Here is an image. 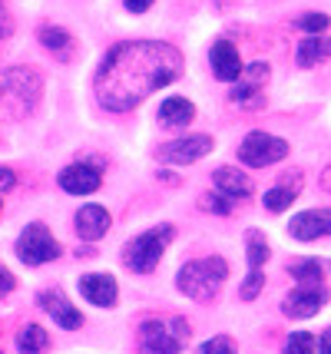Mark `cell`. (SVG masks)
I'll list each match as a JSON object with an SVG mask.
<instances>
[{
  "label": "cell",
  "mask_w": 331,
  "mask_h": 354,
  "mask_svg": "<svg viewBox=\"0 0 331 354\" xmlns=\"http://www.w3.org/2000/svg\"><path fill=\"white\" fill-rule=\"evenodd\" d=\"M205 153H212V136H186V139H176V142L159 146V159H162V162H173V166L196 162V159H202Z\"/></svg>",
  "instance_id": "ba28073f"
},
{
  "label": "cell",
  "mask_w": 331,
  "mask_h": 354,
  "mask_svg": "<svg viewBox=\"0 0 331 354\" xmlns=\"http://www.w3.org/2000/svg\"><path fill=\"white\" fill-rule=\"evenodd\" d=\"M299 27L305 33H321L325 27H328V14H305L299 20Z\"/></svg>",
  "instance_id": "83f0119b"
},
{
  "label": "cell",
  "mask_w": 331,
  "mask_h": 354,
  "mask_svg": "<svg viewBox=\"0 0 331 354\" xmlns=\"http://www.w3.org/2000/svg\"><path fill=\"white\" fill-rule=\"evenodd\" d=\"M325 288L321 285H301V288H295L292 295H285L282 301V311L288 315V318H312L321 305H325Z\"/></svg>",
  "instance_id": "30bf717a"
},
{
  "label": "cell",
  "mask_w": 331,
  "mask_h": 354,
  "mask_svg": "<svg viewBox=\"0 0 331 354\" xmlns=\"http://www.w3.org/2000/svg\"><path fill=\"white\" fill-rule=\"evenodd\" d=\"M79 295L93 301L96 308H113L116 305V278L113 275H83L79 278Z\"/></svg>",
  "instance_id": "9a60e30c"
},
{
  "label": "cell",
  "mask_w": 331,
  "mask_h": 354,
  "mask_svg": "<svg viewBox=\"0 0 331 354\" xmlns=\"http://www.w3.org/2000/svg\"><path fill=\"white\" fill-rule=\"evenodd\" d=\"M321 189H325V192H331V166L321 172Z\"/></svg>",
  "instance_id": "836d02e7"
},
{
  "label": "cell",
  "mask_w": 331,
  "mask_h": 354,
  "mask_svg": "<svg viewBox=\"0 0 331 354\" xmlns=\"http://www.w3.org/2000/svg\"><path fill=\"white\" fill-rule=\"evenodd\" d=\"M209 60H212V73H216L222 83H236V80H242V60H238V50L229 44V40L212 44Z\"/></svg>",
  "instance_id": "4fadbf2b"
},
{
  "label": "cell",
  "mask_w": 331,
  "mask_h": 354,
  "mask_svg": "<svg viewBox=\"0 0 331 354\" xmlns=\"http://www.w3.org/2000/svg\"><path fill=\"white\" fill-rule=\"evenodd\" d=\"M17 348H20V354H47L50 335L40 324H27V328H20V335H17Z\"/></svg>",
  "instance_id": "44dd1931"
},
{
  "label": "cell",
  "mask_w": 331,
  "mask_h": 354,
  "mask_svg": "<svg viewBox=\"0 0 331 354\" xmlns=\"http://www.w3.org/2000/svg\"><path fill=\"white\" fill-rule=\"evenodd\" d=\"M225 278H229L225 259L212 255V259H196V262L182 265L179 275H176V285H179V292L196 298V301H209V298L219 295V288L225 285Z\"/></svg>",
  "instance_id": "3957f363"
},
{
  "label": "cell",
  "mask_w": 331,
  "mask_h": 354,
  "mask_svg": "<svg viewBox=\"0 0 331 354\" xmlns=\"http://www.w3.org/2000/svg\"><path fill=\"white\" fill-rule=\"evenodd\" d=\"M262 285H265V275L262 272H249L245 275V281H242V301H252V298H258V292H262Z\"/></svg>",
  "instance_id": "d4e9b609"
},
{
  "label": "cell",
  "mask_w": 331,
  "mask_h": 354,
  "mask_svg": "<svg viewBox=\"0 0 331 354\" xmlns=\"http://www.w3.org/2000/svg\"><path fill=\"white\" fill-rule=\"evenodd\" d=\"M318 354H331V328L321 335V341H318Z\"/></svg>",
  "instance_id": "d6a6232c"
},
{
  "label": "cell",
  "mask_w": 331,
  "mask_h": 354,
  "mask_svg": "<svg viewBox=\"0 0 331 354\" xmlns=\"http://www.w3.org/2000/svg\"><path fill=\"white\" fill-rule=\"evenodd\" d=\"M44 90V80L33 66H14L0 73V120L30 116Z\"/></svg>",
  "instance_id": "7a4b0ae2"
},
{
  "label": "cell",
  "mask_w": 331,
  "mask_h": 354,
  "mask_svg": "<svg viewBox=\"0 0 331 354\" xmlns=\"http://www.w3.org/2000/svg\"><path fill=\"white\" fill-rule=\"evenodd\" d=\"M110 225H113L110 212H106L103 205H96V202L83 205V209L77 212V232H79V239H86V242L103 239V235L110 232Z\"/></svg>",
  "instance_id": "5bb4252c"
},
{
  "label": "cell",
  "mask_w": 331,
  "mask_h": 354,
  "mask_svg": "<svg viewBox=\"0 0 331 354\" xmlns=\"http://www.w3.org/2000/svg\"><path fill=\"white\" fill-rule=\"evenodd\" d=\"M245 255H249V272H262V265L268 262V242L255 229L245 239Z\"/></svg>",
  "instance_id": "7402d4cb"
},
{
  "label": "cell",
  "mask_w": 331,
  "mask_h": 354,
  "mask_svg": "<svg viewBox=\"0 0 331 354\" xmlns=\"http://www.w3.org/2000/svg\"><path fill=\"white\" fill-rule=\"evenodd\" d=\"M288 232H292L299 242L325 239V235H331V209H308V212H299V216L292 218Z\"/></svg>",
  "instance_id": "9c48e42d"
},
{
  "label": "cell",
  "mask_w": 331,
  "mask_h": 354,
  "mask_svg": "<svg viewBox=\"0 0 331 354\" xmlns=\"http://www.w3.org/2000/svg\"><path fill=\"white\" fill-rule=\"evenodd\" d=\"M315 348H318V341L308 331H295V335H288V341H285V354H315Z\"/></svg>",
  "instance_id": "cb8c5ba5"
},
{
  "label": "cell",
  "mask_w": 331,
  "mask_h": 354,
  "mask_svg": "<svg viewBox=\"0 0 331 354\" xmlns=\"http://www.w3.org/2000/svg\"><path fill=\"white\" fill-rule=\"evenodd\" d=\"M123 3H126V10H133V14H146L156 0H123Z\"/></svg>",
  "instance_id": "4dcf8cb0"
},
{
  "label": "cell",
  "mask_w": 331,
  "mask_h": 354,
  "mask_svg": "<svg viewBox=\"0 0 331 354\" xmlns=\"http://www.w3.org/2000/svg\"><path fill=\"white\" fill-rule=\"evenodd\" d=\"M328 57H331V40H321V37H308V40H301L299 50H295L299 66H315V63L328 60Z\"/></svg>",
  "instance_id": "ffe728a7"
},
{
  "label": "cell",
  "mask_w": 331,
  "mask_h": 354,
  "mask_svg": "<svg viewBox=\"0 0 331 354\" xmlns=\"http://www.w3.org/2000/svg\"><path fill=\"white\" fill-rule=\"evenodd\" d=\"M202 209L205 212H216V216H229V212H232V199H225V196H202Z\"/></svg>",
  "instance_id": "484cf974"
},
{
  "label": "cell",
  "mask_w": 331,
  "mask_h": 354,
  "mask_svg": "<svg viewBox=\"0 0 331 354\" xmlns=\"http://www.w3.org/2000/svg\"><path fill=\"white\" fill-rule=\"evenodd\" d=\"M14 169H7V166H0V192H7V189H14Z\"/></svg>",
  "instance_id": "1f68e13d"
},
{
  "label": "cell",
  "mask_w": 331,
  "mask_h": 354,
  "mask_svg": "<svg viewBox=\"0 0 331 354\" xmlns=\"http://www.w3.org/2000/svg\"><path fill=\"white\" fill-rule=\"evenodd\" d=\"M60 252H64L60 242L50 235L44 222H30L27 229L20 232V239H17V255H20V262L23 265L57 262V259H60Z\"/></svg>",
  "instance_id": "8992f818"
},
{
  "label": "cell",
  "mask_w": 331,
  "mask_h": 354,
  "mask_svg": "<svg viewBox=\"0 0 331 354\" xmlns=\"http://www.w3.org/2000/svg\"><path fill=\"white\" fill-rule=\"evenodd\" d=\"M292 278L299 285H321L325 281V268L318 265V259H305V262L292 265Z\"/></svg>",
  "instance_id": "603a6c76"
},
{
  "label": "cell",
  "mask_w": 331,
  "mask_h": 354,
  "mask_svg": "<svg viewBox=\"0 0 331 354\" xmlns=\"http://www.w3.org/2000/svg\"><path fill=\"white\" fill-rule=\"evenodd\" d=\"M242 80H249V83H258V86H262V83L268 80V63H262V60L252 63V66L242 73Z\"/></svg>",
  "instance_id": "f1b7e54d"
},
{
  "label": "cell",
  "mask_w": 331,
  "mask_h": 354,
  "mask_svg": "<svg viewBox=\"0 0 331 354\" xmlns=\"http://www.w3.org/2000/svg\"><path fill=\"white\" fill-rule=\"evenodd\" d=\"M60 189L64 192H70V196H90V192H96L100 189V169H93V166H86V162H73V166H66L64 172H60Z\"/></svg>",
  "instance_id": "8fae6325"
},
{
  "label": "cell",
  "mask_w": 331,
  "mask_h": 354,
  "mask_svg": "<svg viewBox=\"0 0 331 354\" xmlns=\"http://www.w3.org/2000/svg\"><path fill=\"white\" fill-rule=\"evenodd\" d=\"M212 185L219 189L225 199H245L249 192H252V179L245 176V172L232 169V166H219V169L212 172Z\"/></svg>",
  "instance_id": "2e32d148"
},
{
  "label": "cell",
  "mask_w": 331,
  "mask_h": 354,
  "mask_svg": "<svg viewBox=\"0 0 331 354\" xmlns=\"http://www.w3.org/2000/svg\"><path fill=\"white\" fill-rule=\"evenodd\" d=\"M186 341H189L186 318H173L169 324L153 318L140 324V354H179Z\"/></svg>",
  "instance_id": "5b68a950"
},
{
  "label": "cell",
  "mask_w": 331,
  "mask_h": 354,
  "mask_svg": "<svg viewBox=\"0 0 331 354\" xmlns=\"http://www.w3.org/2000/svg\"><path fill=\"white\" fill-rule=\"evenodd\" d=\"M40 308L47 311L53 322L66 328V331H77L79 324H83V315H79L70 301H66L64 292H57V288H47V292H40Z\"/></svg>",
  "instance_id": "7c38bea8"
},
{
  "label": "cell",
  "mask_w": 331,
  "mask_h": 354,
  "mask_svg": "<svg viewBox=\"0 0 331 354\" xmlns=\"http://www.w3.org/2000/svg\"><path fill=\"white\" fill-rule=\"evenodd\" d=\"M192 116H196V106H192L186 96H169L159 106V123L166 126V129H179V126L192 123Z\"/></svg>",
  "instance_id": "ac0fdd59"
},
{
  "label": "cell",
  "mask_w": 331,
  "mask_h": 354,
  "mask_svg": "<svg viewBox=\"0 0 331 354\" xmlns=\"http://www.w3.org/2000/svg\"><path fill=\"white\" fill-rule=\"evenodd\" d=\"M282 179H285L282 185H275V189H268L265 192V209L268 212H282V209H288L292 202L299 199L301 172H285Z\"/></svg>",
  "instance_id": "e0dca14e"
},
{
  "label": "cell",
  "mask_w": 331,
  "mask_h": 354,
  "mask_svg": "<svg viewBox=\"0 0 331 354\" xmlns=\"http://www.w3.org/2000/svg\"><path fill=\"white\" fill-rule=\"evenodd\" d=\"M14 275H10V272H7V268H3V265H0V298H3V295H10L14 292Z\"/></svg>",
  "instance_id": "f546056e"
},
{
  "label": "cell",
  "mask_w": 331,
  "mask_h": 354,
  "mask_svg": "<svg viewBox=\"0 0 331 354\" xmlns=\"http://www.w3.org/2000/svg\"><path fill=\"white\" fill-rule=\"evenodd\" d=\"M37 37H40V44L47 46L57 60H70V57H73V46L77 44H73V37L66 30H60V27H40Z\"/></svg>",
  "instance_id": "d6986e66"
},
{
  "label": "cell",
  "mask_w": 331,
  "mask_h": 354,
  "mask_svg": "<svg viewBox=\"0 0 331 354\" xmlns=\"http://www.w3.org/2000/svg\"><path fill=\"white\" fill-rule=\"evenodd\" d=\"M173 225L166 222V225H156V229L142 232V235H136L133 242H129L126 248H123V262H126V268H133V272H140V275H146V272H153L159 265V259H162V252H166V245L173 242Z\"/></svg>",
  "instance_id": "277c9868"
},
{
  "label": "cell",
  "mask_w": 331,
  "mask_h": 354,
  "mask_svg": "<svg viewBox=\"0 0 331 354\" xmlns=\"http://www.w3.org/2000/svg\"><path fill=\"white\" fill-rule=\"evenodd\" d=\"M0 354H3V351H0Z\"/></svg>",
  "instance_id": "e575fe53"
},
{
  "label": "cell",
  "mask_w": 331,
  "mask_h": 354,
  "mask_svg": "<svg viewBox=\"0 0 331 354\" xmlns=\"http://www.w3.org/2000/svg\"><path fill=\"white\" fill-rule=\"evenodd\" d=\"M288 156V142L278 136H268V133H249V136L242 139V146H238V159L245 162V166H252V169H265L272 162H278Z\"/></svg>",
  "instance_id": "52a82bcc"
},
{
  "label": "cell",
  "mask_w": 331,
  "mask_h": 354,
  "mask_svg": "<svg viewBox=\"0 0 331 354\" xmlns=\"http://www.w3.org/2000/svg\"><path fill=\"white\" fill-rule=\"evenodd\" d=\"M182 73V53L159 40L116 44L96 70V100L113 113L140 106L149 93L173 83Z\"/></svg>",
  "instance_id": "6da1fadb"
},
{
  "label": "cell",
  "mask_w": 331,
  "mask_h": 354,
  "mask_svg": "<svg viewBox=\"0 0 331 354\" xmlns=\"http://www.w3.org/2000/svg\"><path fill=\"white\" fill-rule=\"evenodd\" d=\"M199 354H236V344H232V338L219 335V338L205 341L202 348H199Z\"/></svg>",
  "instance_id": "4316f807"
}]
</instances>
